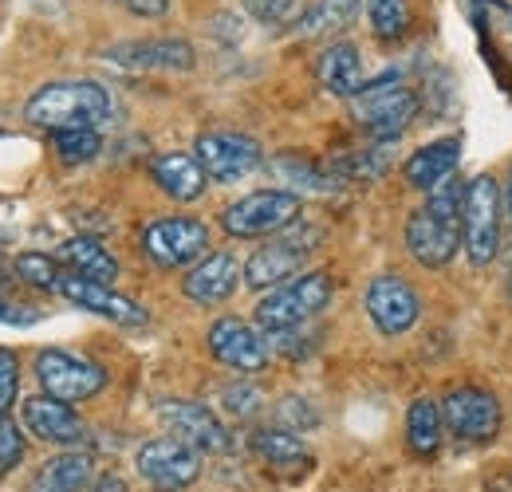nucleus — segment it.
<instances>
[{"instance_id": "6ab92c4d", "label": "nucleus", "mask_w": 512, "mask_h": 492, "mask_svg": "<svg viewBox=\"0 0 512 492\" xmlns=\"http://www.w3.org/2000/svg\"><path fill=\"white\" fill-rule=\"evenodd\" d=\"M304 256H308V252H300V248L288 245L284 237H276V241L256 248L253 256L245 260V284L256 288V292L280 288V284H288V280L304 268Z\"/></svg>"}, {"instance_id": "2f4dec72", "label": "nucleus", "mask_w": 512, "mask_h": 492, "mask_svg": "<svg viewBox=\"0 0 512 492\" xmlns=\"http://www.w3.org/2000/svg\"><path fill=\"white\" fill-rule=\"evenodd\" d=\"M16 394H20V359L16 351L0 347V418H8Z\"/></svg>"}, {"instance_id": "9b49d317", "label": "nucleus", "mask_w": 512, "mask_h": 492, "mask_svg": "<svg viewBox=\"0 0 512 492\" xmlns=\"http://www.w3.org/2000/svg\"><path fill=\"white\" fill-rule=\"evenodd\" d=\"M209 355L221 363V367L237 370V374H260L268 367V343L260 335V327H253L249 319H237V315H221L209 335Z\"/></svg>"}, {"instance_id": "2eb2a0df", "label": "nucleus", "mask_w": 512, "mask_h": 492, "mask_svg": "<svg viewBox=\"0 0 512 492\" xmlns=\"http://www.w3.org/2000/svg\"><path fill=\"white\" fill-rule=\"evenodd\" d=\"M56 292L64 296L67 304H75V308H83V311H95V315H103V319H115V323H127V327L146 323V311L138 308L130 296L115 292L111 284L83 280V276H75V272H64V280H60Z\"/></svg>"}, {"instance_id": "e433bc0d", "label": "nucleus", "mask_w": 512, "mask_h": 492, "mask_svg": "<svg viewBox=\"0 0 512 492\" xmlns=\"http://www.w3.org/2000/svg\"><path fill=\"white\" fill-rule=\"evenodd\" d=\"M95 492H130V489H127V481H123V477L107 473V477H99V481H95Z\"/></svg>"}, {"instance_id": "dca6fc26", "label": "nucleus", "mask_w": 512, "mask_h": 492, "mask_svg": "<svg viewBox=\"0 0 512 492\" xmlns=\"http://www.w3.org/2000/svg\"><path fill=\"white\" fill-rule=\"evenodd\" d=\"M241 272H245V268H241V260H237L233 252H209V256H201L190 272H186L182 292L190 296L193 304H201V308L225 304V300L237 292Z\"/></svg>"}, {"instance_id": "cd10ccee", "label": "nucleus", "mask_w": 512, "mask_h": 492, "mask_svg": "<svg viewBox=\"0 0 512 492\" xmlns=\"http://www.w3.org/2000/svg\"><path fill=\"white\" fill-rule=\"evenodd\" d=\"M256 457H264L268 465H292V461H308V449L296 433L288 430H256L253 433Z\"/></svg>"}, {"instance_id": "473e14b6", "label": "nucleus", "mask_w": 512, "mask_h": 492, "mask_svg": "<svg viewBox=\"0 0 512 492\" xmlns=\"http://www.w3.org/2000/svg\"><path fill=\"white\" fill-rule=\"evenodd\" d=\"M20 457H24V433L12 418H0V473L20 465Z\"/></svg>"}, {"instance_id": "4468645a", "label": "nucleus", "mask_w": 512, "mask_h": 492, "mask_svg": "<svg viewBox=\"0 0 512 492\" xmlns=\"http://www.w3.org/2000/svg\"><path fill=\"white\" fill-rule=\"evenodd\" d=\"M162 422L170 426V437L193 445L197 453H225L229 449V430L221 426V418L201 406V402H162Z\"/></svg>"}, {"instance_id": "f704fd0d", "label": "nucleus", "mask_w": 512, "mask_h": 492, "mask_svg": "<svg viewBox=\"0 0 512 492\" xmlns=\"http://www.w3.org/2000/svg\"><path fill=\"white\" fill-rule=\"evenodd\" d=\"M127 8L134 16H146V20H158V16H166V8H170V0H127Z\"/></svg>"}, {"instance_id": "aec40b11", "label": "nucleus", "mask_w": 512, "mask_h": 492, "mask_svg": "<svg viewBox=\"0 0 512 492\" xmlns=\"http://www.w3.org/2000/svg\"><path fill=\"white\" fill-rule=\"evenodd\" d=\"M316 75H320L323 91L335 95V99H355L367 83H363V56L351 40H335L320 52L316 63Z\"/></svg>"}, {"instance_id": "412c9836", "label": "nucleus", "mask_w": 512, "mask_h": 492, "mask_svg": "<svg viewBox=\"0 0 512 492\" xmlns=\"http://www.w3.org/2000/svg\"><path fill=\"white\" fill-rule=\"evenodd\" d=\"M457 162H461V138H438V142H430V146L410 154V162L402 166V178L414 189L430 193V189H438L442 182L453 178Z\"/></svg>"}, {"instance_id": "4be33fe9", "label": "nucleus", "mask_w": 512, "mask_h": 492, "mask_svg": "<svg viewBox=\"0 0 512 492\" xmlns=\"http://www.w3.org/2000/svg\"><path fill=\"white\" fill-rule=\"evenodd\" d=\"M150 178L174 201H197L205 193V170L193 154H158L150 162Z\"/></svg>"}, {"instance_id": "6e6552de", "label": "nucleus", "mask_w": 512, "mask_h": 492, "mask_svg": "<svg viewBox=\"0 0 512 492\" xmlns=\"http://www.w3.org/2000/svg\"><path fill=\"white\" fill-rule=\"evenodd\" d=\"M142 248L158 268H186L209 256V225L197 217H162L142 233Z\"/></svg>"}, {"instance_id": "9d476101", "label": "nucleus", "mask_w": 512, "mask_h": 492, "mask_svg": "<svg viewBox=\"0 0 512 492\" xmlns=\"http://www.w3.org/2000/svg\"><path fill=\"white\" fill-rule=\"evenodd\" d=\"M134 465H138V473L154 489L162 492L190 489L193 481L201 477V453L193 445H186V441H178V437H154V441H146L138 449Z\"/></svg>"}, {"instance_id": "f8f14e48", "label": "nucleus", "mask_w": 512, "mask_h": 492, "mask_svg": "<svg viewBox=\"0 0 512 492\" xmlns=\"http://www.w3.org/2000/svg\"><path fill=\"white\" fill-rule=\"evenodd\" d=\"M442 414H446V430L457 433L461 441H493L501 433V422H505L501 398L481 390V386L449 390Z\"/></svg>"}, {"instance_id": "423d86ee", "label": "nucleus", "mask_w": 512, "mask_h": 492, "mask_svg": "<svg viewBox=\"0 0 512 492\" xmlns=\"http://www.w3.org/2000/svg\"><path fill=\"white\" fill-rule=\"evenodd\" d=\"M296 221H300V197L288 189H256L221 213V229L229 237H245V241L276 237Z\"/></svg>"}, {"instance_id": "20e7f679", "label": "nucleus", "mask_w": 512, "mask_h": 492, "mask_svg": "<svg viewBox=\"0 0 512 492\" xmlns=\"http://www.w3.org/2000/svg\"><path fill=\"white\" fill-rule=\"evenodd\" d=\"M418 111H422L418 91L406 87V83H394V79L367 83V87L351 99L355 123L363 126L371 138H379V142H394L406 126L418 119Z\"/></svg>"}, {"instance_id": "ddd939ff", "label": "nucleus", "mask_w": 512, "mask_h": 492, "mask_svg": "<svg viewBox=\"0 0 512 492\" xmlns=\"http://www.w3.org/2000/svg\"><path fill=\"white\" fill-rule=\"evenodd\" d=\"M363 304H367V315L375 319V327L383 335H406L422 315L418 292L410 288V280H402L394 272H383V276H375L367 284V300Z\"/></svg>"}, {"instance_id": "f3484780", "label": "nucleus", "mask_w": 512, "mask_h": 492, "mask_svg": "<svg viewBox=\"0 0 512 492\" xmlns=\"http://www.w3.org/2000/svg\"><path fill=\"white\" fill-rule=\"evenodd\" d=\"M24 430H32L48 445H79L87 437V422L75 414L71 402H60L52 394L24 398Z\"/></svg>"}, {"instance_id": "1a4fd4ad", "label": "nucleus", "mask_w": 512, "mask_h": 492, "mask_svg": "<svg viewBox=\"0 0 512 492\" xmlns=\"http://www.w3.org/2000/svg\"><path fill=\"white\" fill-rule=\"evenodd\" d=\"M36 378H40L44 394H52L60 402H71V406L95 398L107 386V370L95 367L91 359H79L71 351H60V347L36 355Z\"/></svg>"}, {"instance_id": "7c9ffc66", "label": "nucleus", "mask_w": 512, "mask_h": 492, "mask_svg": "<svg viewBox=\"0 0 512 492\" xmlns=\"http://www.w3.org/2000/svg\"><path fill=\"white\" fill-rule=\"evenodd\" d=\"M386 166V154L383 146H367V150H355V154H343L339 162H335V170L343 174V178H379Z\"/></svg>"}, {"instance_id": "393cba45", "label": "nucleus", "mask_w": 512, "mask_h": 492, "mask_svg": "<svg viewBox=\"0 0 512 492\" xmlns=\"http://www.w3.org/2000/svg\"><path fill=\"white\" fill-rule=\"evenodd\" d=\"M406 441L418 457H434L446 441V414L434 398H414L406 414Z\"/></svg>"}, {"instance_id": "f257e3e1", "label": "nucleus", "mask_w": 512, "mask_h": 492, "mask_svg": "<svg viewBox=\"0 0 512 492\" xmlns=\"http://www.w3.org/2000/svg\"><path fill=\"white\" fill-rule=\"evenodd\" d=\"M461 205L465 185L457 178L430 189V201L410 213L406 221V248L422 268H446L461 245Z\"/></svg>"}, {"instance_id": "5701e85b", "label": "nucleus", "mask_w": 512, "mask_h": 492, "mask_svg": "<svg viewBox=\"0 0 512 492\" xmlns=\"http://www.w3.org/2000/svg\"><path fill=\"white\" fill-rule=\"evenodd\" d=\"M95 477V457L83 449H71L52 457L44 469H36V477L28 481V492H83Z\"/></svg>"}, {"instance_id": "c85d7f7f", "label": "nucleus", "mask_w": 512, "mask_h": 492, "mask_svg": "<svg viewBox=\"0 0 512 492\" xmlns=\"http://www.w3.org/2000/svg\"><path fill=\"white\" fill-rule=\"evenodd\" d=\"M52 146H56L64 166H83V162H91L103 150V138H99L95 126H75V130H56Z\"/></svg>"}, {"instance_id": "7ed1b4c3", "label": "nucleus", "mask_w": 512, "mask_h": 492, "mask_svg": "<svg viewBox=\"0 0 512 492\" xmlns=\"http://www.w3.org/2000/svg\"><path fill=\"white\" fill-rule=\"evenodd\" d=\"M335 296V284L327 272H304L280 288H272L260 304H256L253 319L260 331L268 335H284V331H296L304 327L308 319H316Z\"/></svg>"}, {"instance_id": "a211bd4d", "label": "nucleus", "mask_w": 512, "mask_h": 492, "mask_svg": "<svg viewBox=\"0 0 512 492\" xmlns=\"http://www.w3.org/2000/svg\"><path fill=\"white\" fill-rule=\"evenodd\" d=\"M111 63L127 71H190L193 44L178 36H158V40H130L111 48Z\"/></svg>"}, {"instance_id": "4c0bfd02", "label": "nucleus", "mask_w": 512, "mask_h": 492, "mask_svg": "<svg viewBox=\"0 0 512 492\" xmlns=\"http://www.w3.org/2000/svg\"><path fill=\"white\" fill-rule=\"evenodd\" d=\"M505 209H509V217H512V178H509V185H505Z\"/></svg>"}, {"instance_id": "c9c22d12", "label": "nucleus", "mask_w": 512, "mask_h": 492, "mask_svg": "<svg viewBox=\"0 0 512 492\" xmlns=\"http://www.w3.org/2000/svg\"><path fill=\"white\" fill-rule=\"evenodd\" d=\"M0 323H36V311L16 308V304H8V300H0Z\"/></svg>"}, {"instance_id": "c756f323", "label": "nucleus", "mask_w": 512, "mask_h": 492, "mask_svg": "<svg viewBox=\"0 0 512 492\" xmlns=\"http://www.w3.org/2000/svg\"><path fill=\"white\" fill-rule=\"evenodd\" d=\"M12 268H16V276H20L24 284H32V288H40V292H56L60 280H64L60 260H56V256H44V252H20Z\"/></svg>"}, {"instance_id": "b1692460", "label": "nucleus", "mask_w": 512, "mask_h": 492, "mask_svg": "<svg viewBox=\"0 0 512 492\" xmlns=\"http://www.w3.org/2000/svg\"><path fill=\"white\" fill-rule=\"evenodd\" d=\"M56 260L67 264V272L83 276V280H99V284H115L119 276V260L91 237H71L56 248Z\"/></svg>"}, {"instance_id": "72a5a7b5", "label": "nucleus", "mask_w": 512, "mask_h": 492, "mask_svg": "<svg viewBox=\"0 0 512 492\" xmlns=\"http://www.w3.org/2000/svg\"><path fill=\"white\" fill-rule=\"evenodd\" d=\"M241 4H245V12L253 20H264V24H280L296 8V0H241Z\"/></svg>"}, {"instance_id": "f03ea898", "label": "nucleus", "mask_w": 512, "mask_h": 492, "mask_svg": "<svg viewBox=\"0 0 512 492\" xmlns=\"http://www.w3.org/2000/svg\"><path fill=\"white\" fill-rule=\"evenodd\" d=\"M28 123L40 130H75V126H99L111 119V95L107 87L91 83V79H60L40 87L28 107H24Z\"/></svg>"}, {"instance_id": "0eeeda50", "label": "nucleus", "mask_w": 512, "mask_h": 492, "mask_svg": "<svg viewBox=\"0 0 512 492\" xmlns=\"http://www.w3.org/2000/svg\"><path fill=\"white\" fill-rule=\"evenodd\" d=\"M193 150H197L193 158L201 162L205 178H213V182H241V178H249L256 166L264 162V150H260V142H256L253 134L225 130V126L197 134Z\"/></svg>"}, {"instance_id": "bb28decb", "label": "nucleus", "mask_w": 512, "mask_h": 492, "mask_svg": "<svg viewBox=\"0 0 512 492\" xmlns=\"http://www.w3.org/2000/svg\"><path fill=\"white\" fill-rule=\"evenodd\" d=\"M367 20L383 44H394L410 32V0H367Z\"/></svg>"}, {"instance_id": "39448f33", "label": "nucleus", "mask_w": 512, "mask_h": 492, "mask_svg": "<svg viewBox=\"0 0 512 492\" xmlns=\"http://www.w3.org/2000/svg\"><path fill=\"white\" fill-rule=\"evenodd\" d=\"M461 245L477 268L493 264L501 252V185L489 174H477L465 185L461 205Z\"/></svg>"}, {"instance_id": "a878e982", "label": "nucleus", "mask_w": 512, "mask_h": 492, "mask_svg": "<svg viewBox=\"0 0 512 492\" xmlns=\"http://www.w3.org/2000/svg\"><path fill=\"white\" fill-rule=\"evenodd\" d=\"M363 0H312L304 20H300V36H331L343 32L347 24H355Z\"/></svg>"}]
</instances>
